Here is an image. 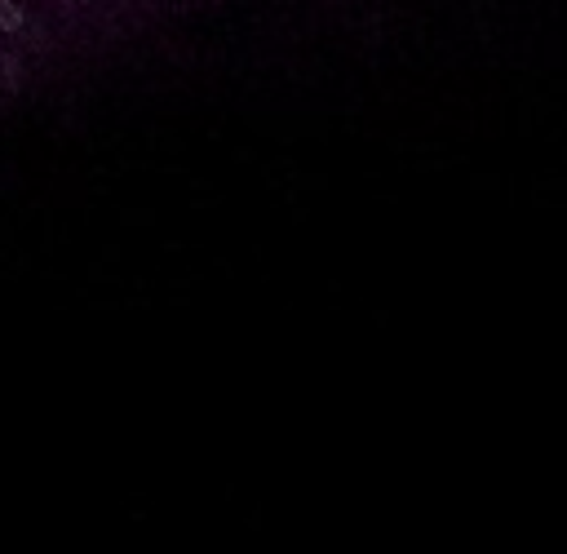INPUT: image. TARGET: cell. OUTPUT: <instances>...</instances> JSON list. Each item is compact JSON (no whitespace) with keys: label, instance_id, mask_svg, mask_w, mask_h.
<instances>
[{"label":"cell","instance_id":"cell-1","mask_svg":"<svg viewBox=\"0 0 567 554\" xmlns=\"http://www.w3.org/2000/svg\"><path fill=\"white\" fill-rule=\"evenodd\" d=\"M23 27V9L14 0H0V32H18Z\"/></svg>","mask_w":567,"mask_h":554}]
</instances>
